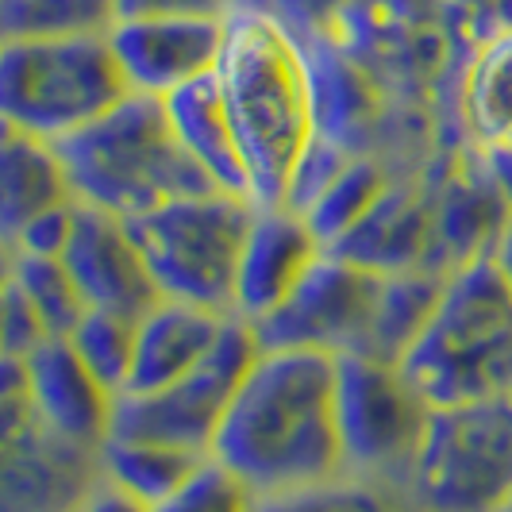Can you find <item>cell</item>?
I'll return each mask as SVG.
<instances>
[{
	"mask_svg": "<svg viewBox=\"0 0 512 512\" xmlns=\"http://www.w3.org/2000/svg\"><path fill=\"white\" fill-rule=\"evenodd\" d=\"M447 270H397V274H382L378 285V305H374V324L366 335V347L359 355L385 362H401V355L409 351V343L420 335V328L428 324L432 308L439 301Z\"/></svg>",
	"mask_w": 512,
	"mask_h": 512,
	"instance_id": "ffe728a7",
	"label": "cell"
},
{
	"mask_svg": "<svg viewBox=\"0 0 512 512\" xmlns=\"http://www.w3.org/2000/svg\"><path fill=\"white\" fill-rule=\"evenodd\" d=\"M116 24L112 0H0V43L85 39Z\"/></svg>",
	"mask_w": 512,
	"mask_h": 512,
	"instance_id": "603a6c76",
	"label": "cell"
},
{
	"mask_svg": "<svg viewBox=\"0 0 512 512\" xmlns=\"http://www.w3.org/2000/svg\"><path fill=\"white\" fill-rule=\"evenodd\" d=\"M12 289L35 312V320L47 332V339H66L81 324V316L89 312L85 301H81V293H77L74 278H70V270L62 266V258L16 255Z\"/></svg>",
	"mask_w": 512,
	"mask_h": 512,
	"instance_id": "d4e9b609",
	"label": "cell"
},
{
	"mask_svg": "<svg viewBox=\"0 0 512 512\" xmlns=\"http://www.w3.org/2000/svg\"><path fill=\"white\" fill-rule=\"evenodd\" d=\"M162 108H166V120H170V131L181 143V151L189 154V162L205 174L208 185L224 189V193L251 197L247 193V170H243V158H239V143H235L216 74H205L189 81V85H181L178 93H170L162 101Z\"/></svg>",
	"mask_w": 512,
	"mask_h": 512,
	"instance_id": "e0dca14e",
	"label": "cell"
},
{
	"mask_svg": "<svg viewBox=\"0 0 512 512\" xmlns=\"http://www.w3.org/2000/svg\"><path fill=\"white\" fill-rule=\"evenodd\" d=\"M428 412L397 362L370 355L335 359V416L347 474L405 486Z\"/></svg>",
	"mask_w": 512,
	"mask_h": 512,
	"instance_id": "ba28073f",
	"label": "cell"
},
{
	"mask_svg": "<svg viewBox=\"0 0 512 512\" xmlns=\"http://www.w3.org/2000/svg\"><path fill=\"white\" fill-rule=\"evenodd\" d=\"M77 512H147L139 501H131L128 493H120V489H112L108 482H97V489L85 497V505Z\"/></svg>",
	"mask_w": 512,
	"mask_h": 512,
	"instance_id": "d6a6232c",
	"label": "cell"
},
{
	"mask_svg": "<svg viewBox=\"0 0 512 512\" xmlns=\"http://www.w3.org/2000/svg\"><path fill=\"white\" fill-rule=\"evenodd\" d=\"M116 20H162V16H228L231 0H112Z\"/></svg>",
	"mask_w": 512,
	"mask_h": 512,
	"instance_id": "4dcf8cb0",
	"label": "cell"
},
{
	"mask_svg": "<svg viewBox=\"0 0 512 512\" xmlns=\"http://www.w3.org/2000/svg\"><path fill=\"white\" fill-rule=\"evenodd\" d=\"M320 255L324 243L301 212L285 205H255L235 266L231 316L247 324H262L266 316H274L289 301V293L305 282Z\"/></svg>",
	"mask_w": 512,
	"mask_h": 512,
	"instance_id": "7c38bea8",
	"label": "cell"
},
{
	"mask_svg": "<svg viewBox=\"0 0 512 512\" xmlns=\"http://www.w3.org/2000/svg\"><path fill=\"white\" fill-rule=\"evenodd\" d=\"M101 482V455L54 439L43 424L0 439V512H77Z\"/></svg>",
	"mask_w": 512,
	"mask_h": 512,
	"instance_id": "5bb4252c",
	"label": "cell"
},
{
	"mask_svg": "<svg viewBox=\"0 0 512 512\" xmlns=\"http://www.w3.org/2000/svg\"><path fill=\"white\" fill-rule=\"evenodd\" d=\"M224 324H228V312L158 297L135 320L131 374L124 393H154L162 385H174L178 378L193 374L212 355Z\"/></svg>",
	"mask_w": 512,
	"mask_h": 512,
	"instance_id": "2e32d148",
	"label": "cell"
},
{
	"mask_svg": "<svg viewBox=\"0 0 512 512\" xmlns=\"http://www.w3.org/2000/svg\"><path fill=\"white\" fill-rule=\"evenodd\" d=\"M74 201L54 143L8 128L0 120V239L12 247L31 216Z\"/></svg>",
	"mask_w": 512,
	"mask_h": 512,
	"instance_id": "ac0fdd59",
	"label": "cell"
},
{
	"mask_svg": "<svg viewBox=\"0 0 512 512\" xmlns=\"http://www.w3.org/2000/svg\"><path fill=\"white\" fill-rule=\"evenodd\" d=\"M12 266H16V251L0 239V289H8V282H12Z\"/></svg>",
	"mask_w": 512,
	"mask_h": 512,
	"instance_id": "e575fe53",
	"label": "cell"
},
{
	"mask_svg": "<svg viewBox=\"0 0 512 512\" xmlns=\"http://www.w3.org/2000/svg\"><path fill=\"white\" fill-rule=\"evenodd\" d=\"M74 220H77V201H62V205L54 208H43L39 216H31L24 228H20L12 251L27 258H62L70 235H74Z\"/></svg>",
	"mask_w": 512,
	"mask_h": 512,
	"instance_id": "f1b7e54d",
	"label": "cell"
},
{
	"mask_svg": "<svg viewBox=\"0 0 512 512\" xmlns=\"http://www.w3.org/2000/svg\"><path fill=\"white\" fill-rule=\"evenodd\" d=\"M397 366L428 409L512 389V297L493 258L447 270L428 324Z\"/></svg>",
	"mask_w": 512,
	"mask_h": 512,
	"instance_id": "277c9868",
	"label": "cell"
},
{
	"mask_svg": "<svg viewBox=\"0 0 512 512\" xmlns=\"http://www.w3.org/2000/svg\"><path fill=\"white\" fill-rule=\"evenodd\" d=\"M489 258H493V266H497V274H501V282H505V289H509L512 297V212L509 220L501 224V231H497V239L489 247Z\"/></svg>",
	"mask_w": 512,
	"mask_h": 512,
	"instance_id": "836d02e7",
	"label": "cell"
},
{
	"mask_svg": "<svg viewBox=\"0 0 512 512\" xmlns=\"http://www.w3.org/2000/svg\"><path fill=\"white\" fill-rule=\"evenodd\" d=\"M482 162H486L489 185L497 189V197H501V201H505V208L512 212V143L482 151Z\"/></svg>",
	"mask_w": 512,
	"mask_h": 512,
	"instance_id": "1f68e13d",
	"label": "cell"
},
{
	"mask_svg": "<svg viewBox=\"0 0 512 512\" xmlns=\"http://www.w3.org/2000/svg\"><path fill=\"white\" fill-rule=\"evenodd\" d=\"M66 343L74 347L77 359L93 370V378L108 385L116 397L128 389L135 320L112 316V312H93V308H89V312L81 316V324L66 335Z\"/></svg>",
	"mask_w": 512,
	"mask_h": 512,
	"instance_id": "4316f807",
	"label": "cell"
},
{
	"mask_svg": "<svg viewBox=\"0 0 512 512\" xmlns=\"http://www.w3.org/2000/svg\"><path fill=\"white\" fill-rule=\"evenodd\" d=\"M266 12H274L297 39L324 35V27L347 8V0H262Z\"/></svg>",
	"mask_w": 512,
	"mask_h": 512,
	"instance_id": "f546056e",
	"label": "cell"
},
{
	"mask_svg": "<svg viewBox=\"0 0 512 512\" xmlns=\"http://www.w3.org/2000/svg\"><path fill=\"white\" fill-rule=\"evenodd\" d=\"M405 489L420 512H501L512 501V389L428 412Z\"/></svg>",
	"mask_w": 512,
	"mask_h": 512,
	"instance_id": "52a82bcc",
	"label": "cell"
},
{
	"mask_svg": "<svg viewBox=\"0 0 512 512\" xmlns=\"http://www.w3.org/2000/svg\"><path fill=\"white\" fill-rule=\"evenodd\" d=\"M128 97L104 35L0 43V120L58 143Z\"/></svg>",
	"mask_w": 512,
	"mask_h": 512,
	"instance_id": "8992f818",
	"label": "cell"
},
{
	"mask_svg": "<svg viewBox=\"0 0 512 512\" xmlns=\"http://www.w3.org/2000/svg\"><path fill=\"white\" fill-rule=\"evenodd\" d=\"M77 205L135 220L185 193L212 189L170 131L154 97L128 93L93 124L54 143Z\"/></svg>",
	"mask_w": 512,
	"mask_h": 512,
	"instance_id": "3957f363",
	"label": "cell"
},
{
	"mask_svg": "<svg viewBox=\"0 0 512 512\" xmlns=\"http://www.w3.org/2000/svg\"><path fill=\"white\" fill-rule=\"evenodd\" d=\"M255 216V201L201 189L128 220L158 297L228 312L239 251Z\"/></svg>",
	"mask_w": 512,
	"mask_h": 512,
	"instance_id": "5b68a950",
	"label": "cell"
},
{
	"mask_svg": "<svg viewBox=\"0 0 512 512\" xmlns=\"http://www.w3.org/2000/svg\"><path fill=\"white\" fill-rule=\"evenodd\" d=\"M382 274L351 258L324 251L305 282L289 293L274 316L255 324L262 347H293L320 355H359L374 324Z\"/></svg>",
	"mask_w": 512,
	"mask_h": 512,
	"instance_id": "30bf717a",
	"label": "cell"
},
{
	"mask_svg": "<svg viewBox=\"0 0 512 512\" xmlns=\"http://www.w3.org/2000/svg\"><path fill=\"white\" fill-rule=\"evenodd\" d=\"M231 4H235V8H239V4H262V0H231Z\"/></svg>",
	"mask_w": 512,
	"mask_h": 512,
	"instance_id": "8d00e7d4",
	"label": "cell"
},
{
	"mask_svg": "<svg viewBox=\"0 0 512 512\" xmlns=\"http://www.w3.org/2000/svg\"><path fill=\"white\" fill-rule=\"evenodd\" d=\"M258 497L243 486L228 466L212 459H201V466L181 482L170 497H162L147 512H255Z\"/></svg>",
	"mask_w": 512,
	"mask_h": 512,
	"instance_id": "83f0119b",
	"label": "cell"
},
{
	"mask_svg": "<svg viewBox=\"0 0 512 512\" xmlns=\"http://www.w3.org/2000/svg\"><path fill=\"white\" fill-rule=\"evenodd\" d=\"M216 85L228 108L247 193L255 205H282L285 181L316 135L312 70L301 39L262 4L224 16Z\"/></svg>",
	"mask_w": 512,
	"mask_h": 512,
	"instance_id": "7a4b0ae2",
	"label": "cell"
},
{
	"mask_svg": "<svg viewBox=\"0 0 512 512\" xmlns=\"http://www.w3.org/2000/svg\"><path fill=\"white\" fill-rule=\"evenodd\" d=\"M208 455L178 451L151 439H108L101 447V482L128 493L143 509L158 505L201 466Z\"/></svg>",
	"mask_w": 512,
	"mask_h": 512,
	"instance_id": "7402d4cb",
	"label": "cell"
},
{
	"mask_svg": "<svg viewBox=\"0 0 512 512\" xmlns=\"http://www.w3.org/2000/svg\"><path fill=\"white\" fill-rule=\"evenodd\" d=\"M462 120L482 151L512 143V31H497L474 54L462 77Z\"/></svg>",
	"mask_w": 512,
	"mask_h": 512,
	"instance_id": "44dd1931",
	"label": "cell"
},
{
	"mask_svg": "<svg viewBox=\"0 0 512 512\" xmlns=\"http://www.w3.org/2000/svg\"><path fill=\"white\" fill-rule=\"evenodd\" d=\"M432 239H436V228H432L428 212L420 208V201L409 197V193H397L389 185L385 197L374 205V212L332 251L359 262L366 270L397 274V270L428 266Z\"/></svg>",
	"mask_w": 512,
	"mask_h": 512,
	"instance_id": "d6986e66",
	"label": "cell"
},
{
	"mask_svg": "<svg viewBox=\"0 0 512 512\" xmlns=\"http://www.w3.org/2000/svg\"><path fill=\"white\" fill-rule=\"evenodd\" d=\"M62 266L70 270L85 308L112 312L139 320L158 301L147 262L135 247L128 220L101 212V208L77 205L74 235L66 243Z\"/></svg>",
	"mask_w": 512,
	"mask_h": 512,
	"instance_id": "4fadbf2b",
	"label": "cell"
},
{
	"mask_svg": "<svg viewBox=\"0 0 512 512\" xmlns=\"http://www.w3.org/2000/svg\"><path fill=\"white\" fill-rule=\"evenodd\" d=\"M385 189H389V178L382 174V166L374 158L351 154V162L339 170V178L305 212L308 228L316 231V239L324 243V251L339 247L351 231L359 228L362 220L374 212V205L385 197Z\"/></svg>",
	"mask_w": 512,
	"mask_h": 512,
	"instance_id": "cb8c5ba5",
	"label": "cell"
},
{
	"mask_svg": "<svg viewBox=\"0 0 512 512\" xmlns=\"http://www.w3.org/2000/svg\"><path fill=\"white\" fill-rule=\"evenodd\" d=\"M255 512H420L409 489L397 482H374L359 474H339L335 482L285 493V497H266L258 501Z\"/></svg>",
	"mask_w": 512,
	"mask_h": 512,
	"instance_id": "484cf974",
	"label": "cell"
},
{
	"mask_svg": "<svg viewBox=\"0 0 512 512\" xmlns=\"http://www.w3.org/2000/svg\"><path fill=\"white\" fill-rule=\"evenodd\" d=\"M104 39L128 93L166 101L181 85L216 70L224 47V16L116 20Z\"/></svg>",
	"mask_w": 512,
	"mask_h": 512,
	"instance_id": "8fae6325",
	"label": "cell"
},
{
	"mask_svg": "<svg viewBox=\"0 0 512 512\" xmlns=\"http://www.w3.org/2000/svg\"><path fill=\"white\" fill-rule=\"evenodd\" d=\"M212 459L228 466L258 501L347 474L332 355L262 347L231 393L212 439Z\"/></svg>",
	"mask_w": 512,
	"mask_h": 512,
	"instance_id": "6da1fadb",
	"label": "cell"
},
{
	"mask_svg": "<svg viewBox=\"0 0 512 512\" xmlns=\"http://www.w3.org/2000/svg\"><path fill=\"white\" fill-rule=\"evenodd\" d=\"M39 424L77 451L101 455L112 436L116 393L93 378L66 339H43L24 359Z\"/></svg>",
	"mask_w": 512,
	"mask_h": 512,
	"instance_id": "9a60e30c",
	"label": "cell"
},
{
	"mask_svg": "<svg viewBox=\"0 0 512 512\" xmlns=\"http://www.w3.org/2000/svg\"><path fill=\"white\" fill-rule=\"evenodd\" d=\"M501 512H512V501H509V505H505V509H501Z\"/></svg>",
	"mask_w": 512,
	"mask_h": 512,
	"instance_id": "74e56055",
	"label": "cell"
},
{
	"mask_svg": "<svg viewBox=\"0 0 512 512\" xmlns=\"http://www.w3.org/2000/svg\"><path fill=\"white\" fill-rule=\"evenodd\" d=\"M255 324L228 316L224 332L193 374L178 378L174 385H162L154 393H120L112 412V436L108 439H151L193 455H212L216 428L228 412L235 385L258 359Z\"/></svg>",
	"mask_w": 512,
	"mask_h": 512,
	"instance_id": "9c48e42d",
	"label": "cell"
},
{
	"mask_svg": "<svg viewBox=\"0 0 512 512\" xmlns=\"http://www.w3.org/2000/svg\"><path fill=\"white\" fill-rule=\"evenodd\" d=\"M4 293L8 289H0V355H4Z\"/></svg>",
	"mask_w": 512,
	"mask_h": 512,
	"instance_id": "d590c367",
	"label": "cell"
}]
</instances>
